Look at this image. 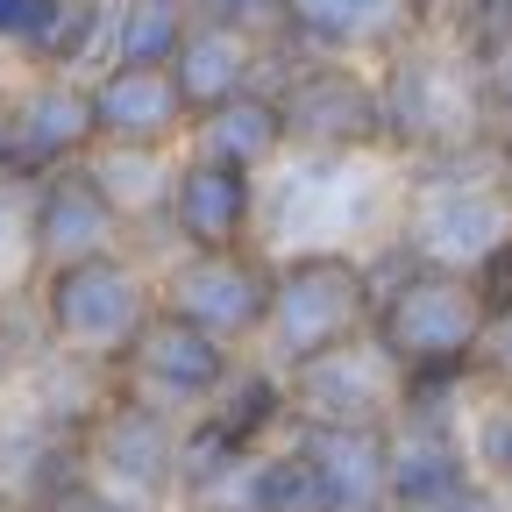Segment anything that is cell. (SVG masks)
<instances>
[{
    "mask_svg": "<svg viewBox=\"0 0 512 512\" xmlns=\"http://www.w3.org/2000/svg\"><path fill=\"white\" fill-rule=\"evenodd\" d=\"M377 93H384V150L399 164H448V157L498 150L491 100H484V64L448 29L406 36L384 57Z\"/></svg>",
    "mask_w": 512,
    "mask_h": 512,
    "instance_id": "1",
    "label": "cell"
},
{
    "mask_svg": "<svg viewBox=\"0 0 512 512\" xmlns=\"http://www.w3.org/2000/svg\"><path fill=\"white\" fill-rule=\"evenodd\" d=\"M406 207V178L370 171V157H285L264 178V228L256 249L313 256V249H384Z\"/></svg>",
    "mask_w": 512,
    "mask_h": 512,
    "instance_id": "2",
    "label": "cell"
},
{
    "mask_svg": "<svg viewBox=\"0 0 512 512\" xmlns=\"http://www.w3.org/2000/svg\"><path fill=\"white\" fill-rule=\"evenodd\" d=\"M377 320L370 342L399 363V377H477V349L491 335V313L470 271L413 264L399 242L370 249Z\"/></svg>",
    "mask_w": 512,
    "mask_h": 512,
    "instance_id": "3",
    "label": "cell"
},
{
    "mask_svg": "<svg viewBox=\"0 0 512 512\" xmlns=\"http://www.w3.org/2000/svg\"><path fill=\"white\" fill-rule=\"evenodd\" d=\"M392 242L434 271L491 264L512 242V192L498 178V150L448 157V164H406V207H399Z\"/></svg>",
    "mask_w": 512,
    "mask_h": 512,
    "instance_id": "4",
    "label": "cell"
},
{
    "mask_svg": "<svg viewBox=\"0 0 512 512\" xmlns=\"http://www.w3.org/2000/svg\"><path fill=\"white\" fill-rule=\"evenodd\" d=\"M377 320V278L370 256L356 249H313V256H278V299H271V328H264V356L271 370H306L335 349L370 342Z\"/></svg>",
    "mask_w": 512,
    "mask_h": 512,
    "instance_id": "5",
    "label": "cell"
},
{
    "mask_svg": "<svg viewBox=\"0 0 512 512\" xmlns=\"http://www.w3.org/2000/svg\"><path fill=\"white\" fill-rule=\"evenodd\" d=\"M157 271L143 264L136 249L121 256H93V264H64L36 278V320L43 342L64 356H86L121 370V356L136 349V335L157 320Z\"/></svg>",
    "mask_w": 512,
    "mask_h": 512,
    "instance_id": "6",
    "label": "cell"
},
{
    "mask_svg": "<svg viewBox=\"0 0 512 512\" xmlns=\"http://www.w3.org/2000/svg\"><path fill=\"white\" fill-rule=\"evenodd\" d=\"M157 299H164V313L192 320L200 335L249 356V349H264V328H271L278 256L271 249H221V256L178 249L157 264Z\"/></svg>",
    "mask_w": 512,
    "mask_h": 512,
    "instance_id": "7",
    "label": "cell"
},
{
    "mask_svg": "<svg viewBox=\"0 0 512 512\" xmlns=\"http://www.w3.org/2000/svg\"><path fill=\"white\" fill-rule=\"evenodd\" d=\"M285 107L292 157H377L384 150V93L349 57H292L271 79Z\"/></svg>",
    "mask_w": 512,
    "mask_h": 512,
    "instance_id": "8",
    "label": "cell"
},
{
    "mask_svg": "<svg viewBox=\"0 0 512 512\" xmlns=\"http://www.w3.org/2000/svg\"><path fill=\"white\" fill-rule=\"evenodd\" d=\"M242 363H249V356H235L228 342L200 335L192 320H178V313L157 306V320L136 335V349L121 356L114 384H121L128 399H143V406H164L171 420H200V413L228 392V384H235Z\"/></svg>",
    "mask_w": 512,
    "mask_h": 512,
    "instance_id": "9",
    "label": "cell"
},
{
    "mask_svg": "<svg viewBox=\"0 0 512 512\" xmlns=\"http://www.w3.org/2000/svg\"><path fill=\"white\" fill-rule=\"evenodd\" d=\"M178 448H185V420H171L164 406H143L114 384L107 413L86 427V470L100 491L143 498V505H178Z\"/></svg>",
    "mask_w": 512,
    "mask_h": 512,
    "instance_id": "10",
    "label": "cell"
},
{
    "mask_svg": "<svg viewBox=\"0 0 512 512\" xmlns=\"http://www.w3.org/2000/svg\"><path fill=\"white\" fill-rule=\"evenodd\" d=\"M256 228H264V178L235 171V164H207V157H178L171 178V207H164V242L178 249H256Z\"/></svg>",
    "mask_w": 512,
    "mask_h": 512,
    "instance_id": "11",
    "label": "cell"
},
{
    "mask_svg": "<svg viewBox=\"0 0 512 512\" xmlns=\"http://www.w3.org/2000/svg\"><path fill=\"white\" fill-rule=\"evenodd\" d=\"M100 150L93 128V86L86 79H29L8 93V178L43 185Z\"/></svg>",
    "mask_w": 512,
    "mask_h": 512,
    "instance_id": "12",
    "label": "cell"
},
{
    "mask_svg": "<svg viewBox=\"0 0 512 512\" xmlns=\"http://www.w3.org/2000/svg\"><path fill=\"white\" fill-rule=\"evenodd\" d=\"M285 384H292V420H306V427H392L399 399H406L399 363L377 342L335 349V356L292 370Z\"/></svg>",
    "mask_w": 512,
    "mask_h": 512,
    "instance_id": "13",
    "label": "cell"
},
{
    "mask_svg": "<svg viewBox=\"0 0 512 512\" xmlns=\"http://www.w3.org/2000/svg\"><path fill=\"white\" fill-rule=\"evenodd\" d=\"M121 249H136V228L100 192L93 164H72L36 185V271L93 264V256H121Z\"/></svg>",
    "mask_w": 512,
    "mask_h": 512,
    "instance_id": "14",
    "label": "cell"
},
{
    "mask_svg": "<svg viewBox=\"0 0 512 512\" xmlns=\"http://www.w3.org/2000/svg\"><path fill=\"white\" fill-rule=\"evenodd\" d=\"M93 86V128L100 150H185L192 107L171 72H136V64H100Z\"/></svg>",
    "mask_w": 512,
    "mask_h": 512,
    "instance_id": "15",
    "label": "cell"
},
{
    "mask_svg": "<svg viewBox=\"0 0 512 512\" xmlns=\"http://www.w3.org/2000/svg\"><path fill=\"white\" fill-rule=\"evenodd\" d=\"M292 441L306 448L328 512H392V427H306V420H292Z\"/></svg>",
    "mask_w": 512,
    "mask_h": 512,
    "instance_id": "16",
    "label": "cell"
},
{
    "mask_svg": "<svg viewBox=\"0 0 512 512\" xmlns=\"http://www.w3.org/2000/svg\"><path fill=\"white\" fill-rule=\"evenodd\" d=\"M292 15V50L299 57H392L406 36H420L413 0H285Z\"/></svg>",
    "mask_w": 512,
    "mask_h": 512,
    "instance_id": "17",
    "label": "cell"
},
{
    "mask_svg": "<svg viewBox=\"0 0 512 512\" xmlns=\"http://www.w3.org/2000/svg\"><path fill=\"white\" fill-rule=\"evenodd\" d=\"M264 64H271L264 43H249V36H235V29L192 22L185 43H178V57H171V79H178L192 121H200V114H214V107H228V100H242V93H256V86L271 93Z\"/></svg>",
    "mask_w": 512,
    "mask_h": 512,
    "instance_id": "18",
    "label": "cell"
},
{
    "mask_svg": "<svg viewBox=\"0 0 512 512\" xmlns=\"http://www.w3.org/2000/svg\"><path fill=\"white\" fill-rule=\"evenodd\" d=\"M185 157H207V164H235V171H256V178H271L285 157H292V136H285V107L278 93H242L214 114L192 121V136H185Z\"/></svg>",
    "mask_w": 512,
    "mask_h": 512,
    "instance_id": "19",
    "label": "cell"
},
{
    "mask_svg": "<svg viewBox=\"0 0 512 512\" xmlns=\"http://www.w3.org/2000/svg\"><path fill=\"white\" fill-rule=\"evenodd\" d=\"M107 43H114V0H36L15 50L36 64V79H79V64L107 57Z\"/></svg>",
    "mask_w": 512,
    "mask_h": 512,
    "instance_id": "20",
    "label": "cell"
},
{
    "mask_svg": "<svg viewBox=\"0 0 512 512\" xmlns=\"http://www.w3.org/2000/svg\"><path fill=\"white\" fill-rule=\"evenodd\" d=\"M207 420H214L235 448H271V441H285V434H292V384H285V370H271L264 356H249V363L235 370V384L207 406Z\"/></svg>",
    "mask_w": 512,
    "mask_h": 512,
    "instance_id": "21",
    "label": "cell"
},
{
    "mask_svg": "<svg viewBox=\"0 0 512 512\" xmlns=\"http://www.w3.org/2000/svg\"><path fill=\"white\" fill-rule=\"evenodd\" d=\"M192 29L185 0H114V43L107 64H136V72H171V57Z\"/></svg>",
    "mask_w": 512,
    "mask_h": 512,
    "instance_id": "22",
    "label": "cell"
},
{
    "mask_svg": "<svg viewBox=\"0 0 512 512\" xmlns=\"http://www.w3.org/2000/svg\"><path fill=\"white\" fill-rule=\"evenodd\" d=\"M36 185L0 178V299L36 292Z\"/></svg>",
    "mask_w": 512,
    "mask_h": 512,
    "instance_id": "23",
    "label": "cell"
},
{
    "mask_svg": "<svg viewBox=\"0 0 512 512\" xmlns=\"http://www.w3.org/2000/svg\"><path fill=\"white\" fill-rule=\"evenodd\" d=\"M463 441H470L477 484H491V491L505 498V491H512V392L477 384V399H470V413H463Z\"/></svg>",
    "mask_w": 512,
    "mask_h": 512,
    "instance_id": "24",
    "label": "cell"
},
{
    "mask_svg": "<svg viewBox=\"0 0 512 512\" xmlns=\"http://www.w3.org/2000/svg\"><path fill=\"white\" fill-rule=\"evenodd\" d=\"M192 22H207V29H235L249 43H264L271 57L292 50V15H285V0H185ZM299 57V50H292Z\"/></svg>",
    "mask_w": 512,
    "mask_h": 512,
    "instance_id": "25",
    "label": "cell"
},
{
    "mask_svg": "<svg viewBox=\"0 0 512 512\" xmlns=\"http://www.w3.org/2000/svg\"><path fill=\"white\" fill-rule=\"evenodd\" d=\"M477 384L512 392V320H491V335H484V349H477Z\"/></svg>",
    "mask_w": 512,
    "mask_h": 512,
    "instance_id": "26",
    "label": "cell"
},
{
    "mask_svg": "<svg viewBox=\"0 0 512 512\" xmlns=\"http://www.w3.org/2000/svg\"><path fill=\"white\" fill-rule=\"evenodd\" d=\"M470 278H477V292H484V313H491V320H512V242L491 256V264H477Z\"/></svg>",
    "mask_w": 512,
    "mask_h": 512,
    "instance_id": "27",
    "label": "cell"
},
{
    "mask_svg": "<svg viewBox=\"0 0 512 512\" xmlns=\"http://www.w3.org/2000/svg\"><path fill=\"white\" fill-rule=\"evenodd\" d=\"M57 512H164V505H143V498H121V491H100V484H79Z\"/></svg>",
    "mask_w": 512,
    "mask_h": 512,
    "instance_id": "28",
    "label": "cell"
},
{
    "mask_svg": "<svg viewBox=\"0 0 512 512\" xmlns=\"http://www.w3.org/2000/svg\"><path fill=\"white\" fill-rule=\"evenodd\" d=\"M29 15H36V0H0V43H22Z\"/></svg>",
    "mask_w": 512,
    "mask_h": 512,
    "instance_id": "29",
    "label": "cell"
},
{
    "mask_svg": "<svg viewBox=\"0 0 512 512\" xmlns=\"http://www.w3.org/2000/svg\"><path fill=\"white\" fill-rule=\"evenodd\" d=\"M0 178H8V100H0Z\"/></svg>",
    "mask_w": 512,
    "mask_h": 512,
    "instance_id": "30",
    "label": "cell"
},
{
    "mask_svg": "<svg viewBox=\"0 0 512 512\" xmlns=\"http://www.w3.org/2000/svg\"><path fill=\"white\" fill-rule=\"evenodd\" d=\"M498 178H505V192H512V143H498Z\"/></svg>",
    "mask_w": 512,
    "mask_h": 512,
    "instance_id": "31",
    "label": "cell"
},
{
    "mask_svg": "<svg viewBox=\"0 0 512 512\" xmlns=\"http://www.w3.org/2000/svg\"><path fill=\"white\" fill-rule=\"evenodd\" d=\"M0 512H29V505H15V498H0Z\"/></svg>",
    "mask_w": 512,
    "mask_h": 512,
    "instance_id": "32",
    "label": "cell"
},
{
    "mask_svg": "<svg viewBox=\"0 0 512 512\" xmlns=\"http://www.w3.org/2000/svg\"><path fill=\"white\" fill-rule=\"evenodd\" d=\"M505 512H512V491H505Z\"/></svg>",
    "mask_w": 512,
    "mask_h": 512,
    "instance_id": "33",
    "label": "cell"
},
{
    "mask_svg": "<svg viewBox=\"0 0 512 512\" xmlns=\"http://www.w3.org/2000/svg\"><path fill=\"white\" fill-rule=\"evenodd\" d=\"M456 8H463V0H456Z\"/></svg>",
    "mask_w": 512,
    "mask_h": 512,
    "instance_id": "34",
    "label": "cell"
},
{
    "mask_svg": "<svg viewBox=\"0 0 512 512\" xmlns=\"http://www.w3.org/2000/svg\"><path fill=\"white\" fill-rule=\"evenodd\" d=\"M0 498H8V491H0Z\"/></svg>",
    "mask_w": 512,
    "mask_h": 512,
    "instance_id": "35",
    "label": "cell"
},
{
    "mask_svg": "<svg viewBox=\"0 0 512 512\" xmlns=\"http://www.w3.org/2000/svg\"><path fill=\"white\" fill-rule=\"evenodd\" d=\"M0 100H8V93H0Z\"/></svg>",
    "mask_w": 512,
    "mask_h": 512,
    "instance_id": "36",
    "label": "cell"
}]
</instances>
